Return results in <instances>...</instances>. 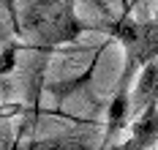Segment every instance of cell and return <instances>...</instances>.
Listing matches in <instances>:
<instances>
[{
  "label": "cell",
  "instance_id": "1",
  "mask_svg": "<svg viewBox=\"0 0 158 150\" xmlns=\"http://www.w3.org/2000/svg\"><path fill=\"white\" fill-rule=\"evenodd\" d=\"M22 35H30L27 49L52 55L57 47L77 41L82 33L95 30V25L82 22L77 0H33L30 8L19 14Z\"/></svg>",
  "mask_w": 158,
  "mask_h": 150
},
{
  "label": "cell",
  "instance_id": "2",
  "mask_svg": "<svg viewBox=\"0 0 158 150\" xmlns=\"http://www.w3.org/2000/svg\"><path fill=\"white\" fill-rule=\"evenodd\" d=\"M95 30H104L112 41H117L123 47L126 63H123V74L117 90H131L134 77L142 71L147 63L158 60V19H134L131 14H123L117 19H106L104 25H95Z\"/></svg>",
  "mask_w": 158,
  "mask_h": 150
},
{
  "label": "cell",
  "instance_id": "3",
  "mask_svg": "<svg viewBox=\"0 0 158 150\" xmlns=\"http://www.w3.org/2000/svg\"><path fill=\"white\" fill-rule=\"evenodd\" d=\"M158 142V101L144 104L142 115L131 123V136L120 150H153Z\"/></svg>",
  "mask_w": 158,
  "mask_h": 150
},
{
  "label": "cell",
  "instance_id": "4",
  "mask_svg": "<svg viewBox=\"0 0 158 150\" xmlns=\"http://www.w3.org/2000/svg\"><path fill=\"white\" fill-rule=\"evenodd\" d=\"M19 49H22V44H8L3 49V55H0V74H8L16 66V52Z\"/></svg>",
  "mask_w": 158,
  "mask_h": 150
},
{
  "label": "cell",
  "instance_id": "5",
  "mask_svg": "<svg viewBox=\"0 0 158 150\" xmlns=\"http://www.w3.org/2000/svg\"><path fill=\"white\" fill-rule=\"evenodd\" d=\"M0 6L8 11V19L14 25V35H22V22H19V11H16V3L14 0H0Z\"/></svg>",
  "mask_w": 158,
  "mask_h": 150
}]
</instances>
